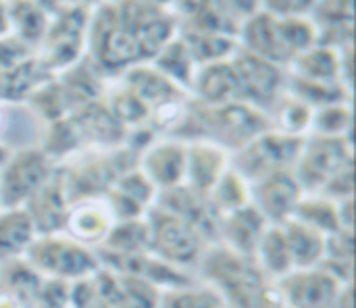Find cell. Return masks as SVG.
I'll use <instances>...</instances> for the list:
<instances>
[{
    "mask_svg": "<svg viewBox=\"0 0 356 308\" xmlns=\"http://www.w3.org/2000/svg\"><path fill=\"white\" fill-rule=\"evenodd\" d=\"M204 286L213 288L227 308H286L275 282H271L252 257L225 244H209L198 261Z\"/></svg>",
    "mask_w": 356,
    "mask_h": 308,
    "instance_id": "1",
    "label": "cell"
},
{
    "mask_svg": "<svg viewBox=\"0 0 356 308\" xmlns=\"http://www.w3.org/2000/svg\"><path fill=\"white\" fill-rule=\"evenodd\" d=\"M138 156L140 154L125 144L115 148H90V152L77 156L63 167L69 202L104 198L123 173L138 167Z\"/></svg>",
    "mask_w": 356,
    "mask_h": 308,
    "instance_id": "2",
    "label": "cell"
},
{
    "mask_svg": "<svg viewBox=\"0 0 356 308\" xmlns=\"http://www.w3.org/2000/svg\"><path fill=\"white\" fill-rule=\"evenodd\" d=\"M50 25L44 40L33 54L44 71L52 77L67 71L77 60L83 58L86 50V31L92 6L88 4H56L50 6Z\"/></svg>",
    "mask_w": 356,
    "mask_h": 308,
    "instance_id": "3",
    "label": "cell"
},
{
    "mask_svg": "<svg viewBox=\"0 0 356 308\" xmlns=\"http://www.w3.org/2000/svg\"><path fill=\"white\" fill-rule=\"evenodd\" d=\"M23 261L42 277L79 282L102 269L98 254L65 234L38 236L23 254Z\"/></svg>",
    "mask_w": 356,
    "mask_h": 308,
    "instance_id": "4",
    "label": "cell"
},
{
    "mask_svg": "<svg viewBox=\"0 0 356 308\" xmlns=\"http://www.w3.org/2000/svg\"><path fill=\"white\" fill-rule=\"evenodd\" d=\"M302 144L305 138L267 129L254 140H250L246 146H242L240 150L232 152L229 167L248 184H252L271 173L294 169Z\"/></svg>",
    "mask_w": 356,
    "mask_h": 308,
    "instance_id": "5",
    "label": "cell"
},
{
    "mask_svg": "<svg viewBox=\"0 0 356 308\" xmlns=\"http://www.w3.org/2000/svg\"><path fill=\"white\" fill-rule=\"evenodd\" d=\"M144 221L148 227V252L181 271L198 265L209 244L192 225L159 206H150Z\"/></svg>",
    "mask_w": 356,
    "mask_h": 308,
    "instance_id": "6",
    "label": "cell"
},
{
    "mask_svg": "<svg viewBox=\"0 0 356 308\" xmlns=\"http://www.w3.org/2000/svg\"><path fill=\"white\" fill-rule=\"evenodd\" d=\"M54 169L56 163L40 146H27L10 152L6 163L0 167V211L23 209Z\"/></svg>",
    "mask_w": 356,
    "mask_h": 308,
    "instance_id": "7",
    "label": "cell"
},
{
    "mask_svg": "<svg viewBox=\"0 0 356 308\" xmlns=\"http://www.w3.org/2000/svg\"><path fill=\"white\" fill-rule=\"evenodd\" d=\"M353 159V138H330L309 133L294 165V177L305 194H319L323 186Z\"/></svg>",
    "mask_w": 356,
    "mask_h": 308,
    "instance_id": "8",
    "label": "cell"
},
{
    "mask_svg": "<svg viewBox=\"0 0 356 308\" xmlns=\"http://www.w3.org/2000/svg\"><path fill=\"white\" fill-rule=\"evenodd\" d=\"M229 63L236 71L242 102L263 111L265 115L271 111L275 100L286 90V69L269 63L244 48L229 56Z\"/></svg>",
    "mask_w": 356,
    "mask_h": 308,
    "instance_id": "9",
    "label": "cell"
},
{
    "mask_svg": "<svg viewBox=\"0 0 356 308\" xmlns=\"http://www.w3.org/2000/svg\"><path fill=\"white\" fill-rule=\"evenodd\" d=\"M238 46L284 69L296 56L288 42L284 19L263 8V4L242 23Z\"/></svg>",
    "mask_w": 356,
    "mask_h": 308,
    "instance_id": "10",
    "label": "cell"
},
{
    "mask_svg": "<svg viewBox=\"0 0 356 308\" xmlns=\"http://www.w3.org/2000/svg\"><path fill=\"white\" fill-rule=\"evenodd\" d=\"M286 308H332L346 288L323 267L294 269L275 282Z\"/></svg>",
    "mask_w": 356,
    "mask_h": 308,
    "instance_id": "11",
    "label": "cell"
},
{
    "mask_svg": "<svg viewBox=\"0 0 356 308\" xmlns=\"http://www.w3.org/2000/svg\"><path fill=\"white\" fill-rule=\"evenodd\" d=\"M248 186L250 204L261 213V217L269 225H282L284 221H288L305 194L292 169L271 173Z\"/></svg>",
    "mask_w": 356,
    "mask_h": 308,
    "instance_id": "12",
    "label": "cell"
},
{
    "mask_svg": "<svg viewBox=\"0 0 356 308\" xmlns=\"http://www.w3.org/2000/svg\"><path fill=\"white\" fill-rule=\"evenodd\" d=\"M186 154L188 142L177 138L152 140L138 156V169L146 175V179L161 190H169L181 186L186 179Z\"/></svg>",
    "mask_w": 356,
    "mask_h": 308,
    "instance_id": "13",
    "label": "cell"
},
{
    "mask_svg": "<svg viewBox=\"0 0 356 308\" xmlns=\"http://www.w3.org/2000/svg\"><path fill=\"white\" fill-rule=\"evenodd\" d=\"M35 227L38 236L60 234L71 209V202L65 192L63 167H56L46 184L25 202L23 206Z\"/></svg>",
    "mask_w": 356,
    "mask_h": 308,
    "instance_id": "14",
    "label": "cell"
},
{
    "mask_svg": "<svg viewBox=\"0 0 356 308\" xmlns=\"http://www.w3.org/2000/svg\"><path fill=\"white\" fill-rule=\"evenodd\" d=\"M79 142L90 148H115L123 146L125 127L113 117L111 108L106 106L104 98L92 100L88 104L77 106L69 115Z\"/></svg>",
    "mask_w": 356,
    "mask_h": 308,
    "instance_id": "15",
    "label": "cell"
},
{
    "mask_svg": "<svg viewBox=\"0 0 356 308\" xmlns=\"http://www.w3.org/2000/svg\"><path fill=\"white\" fill-rule=\"evenodd\" d=\"M119 79L150 108L152 115L159 113V111H163L165 106H171V104H179V102L190 100V94L186 90H181L171 79H167L150 63H138V65H134Z\"/></svg>",
    "mask_w": 356,
    "mask_h": 308,
    "instance_id": "16",
    "label": "cell"
},
{
    "mask_svg": "<svg viewBox=\"0 0 356 308\" xmlns=\"http://www.w3.org/2000/svg\"><path fill=\"white\" fill-rule=\"evenodd\" d=\"M190 98L207 106L242 102L238 77L229 58L198 65L192 86H190Z\"/></svg>",
    "mask_w": 356,
    "mask_h": 308,
    "instance_id": "17",
    "label": "cell"
},
{
    "mask_svg": "<svg viewBox=\"0 0 356 308\" xmlns=\"http://www.w3.org/2000/svg\"><path fill=\"white\" fill-rule=\"evenodd\" d=\"M115 225V217L104 198L73 202L60 234L83 246H100Z\"/></svg>",
    "mask_w": 356,
    "mask_h": 308,
    "instance_id": "18",
    "label": "cell"
},
{
    "mask_svg": "<svg viewBox=\"0 0 356 308\" xmlns=\"http://www.w3.org/2000/svg\"><path fill=\"white\" fill-rule=\"evenodd\" d=\"M229 169V152L213 142L194 140L188 142L186 154V179L184 184L192 190L207 194L215 188L221 175Z\"/></svg>",
    "mask_w": 356,
    "mask_h": 308,
    "instance_id": "19",
    "label": "cell"
},
{
    "mask_svg": "<svg viewBox=\"0 0 356 308\" xmlns=\"http://www.w3.org/2000/svg\"><path fill=\"white\" fill-rule=\"evenodd\" d=\"M267 225L269 223L261 217V213L248 204L219 219V242L240 254L252 257Z\"/></svg>",
    "mask_w": 356,
    "mask_h": 308,
    "instance_id": "20",
    "label": "cell"
},
{
    "mask_svg": "<svg viewBox=\"0 0 356 308\" xmlns=\"http://www.w3.org/2000/svg\"><path fill=\"white\" fill-rule=\"evenodd\" d=\"M290 77L317 83H342L340 81V48L315 44L296 54L286 67ZM344 86V83H342ZM346 88V86H344Z\"/></svg>",
    "mask_w": 356,
    "mask_h": 308,
    "instance_id": "21",
    "label": "cell"
},
{
    "mask_svg": "<svg viewBox=\"0 0 356 308\" xmlns=\"http://www.w3.org/2000/svg\"><path fill=\"white\" fill-rule=\"evenodd\" d=\"M292 265L294 269H313L319 267L325 259V236L307 227L296 219H288L282 225Z\"/></svg>",
    "mask_w": 356,
    "mask_h": 308,
    "instance_id": "22",
    "label": "cell"
},
{
    "mask_svg": "<svg viewBox=\"0 0 356 308\" xmlns=\"http://www.w3.org/2000/svg\"><path fill=\"white\" fill-rule=\"evenodd\" d=\"M8 21H10V35L25 44L29 50L40 46L50 25V6L35 4V2H15L6 4Z\"/></svg>",
    "mask_w": 356,
    "mask_h": 308,
    "instance_id": "23",
    "label": "cell"
},
{
    "mask_svg": "<svg viewBox=\"0 0 356 308\" xmlns=\"http://www.w3.org/2000/svg\"><path fill=\"white\" fill-rule=\"evenodd\" d=\"M313 115H315V108L288 90L282 92V96L275 100V104L267 113L271 129L288 133V136H298V138H307L311 133Z\"/></svg>",
    "mask_w": 356,
    "mask_h": 308,
    "instance_id": "24",
    "label": "cell"
},
{
    "mask_svg": "<svg viewBox=\"0 0 356 308\" xmlns=\"http://www.w3.org/2000/svg\"><path fill=\"white\" fill-rule=\"evenodd\" d=\"M252 259L257 261L259 269L271 282H277L294 271L292 257H290V250H288V244H286V238H284V232L280 225L265 227V232L254 248Z\"/></svg>",
    "mask_w": 356,
    "mask_h": 308,
    "instance_id": "25",
    "label": "cell"
},
{
    "mask_svg": "<svg viewBox=\"0 0 356 308\" xmlns=\"http://www.w3.org/2000/svg\"><path fill=\"white\" fill-rule=\"evenodd\" d=\"M35 238V227L25 209L0 211V261L21 259Z\"/></svg>",
    "mask_w": 356,
    "mask_h": 308,
    "instance_id": "26",
    "label": "cell"
},
{
    "mask_svg": "<svg viewBox=\"0 0 356 308\" xmlns=\"http://www.w3.org/2000/svg\"><path fill=\"white\" fill-rule=\"evenodd\" d=\"M150 65L156 71H161L167 79H171L175 86H179L181 90L190 94V86H192L198 65L179 35H175L167 46H163L161 52L150 60Z\"/></svg>",
    "mask_w": 356,
    "mask_h": 308,
    "instance_id": "27",
    "label": "cell"
},
{
    "mask_svg": "<svg viewBox=\"0 0 356 308\" xmlns=\"http://www.w3.org/2000/svg\"><path fill=\"white\" fill-rule=\"evenodd\" d=\"M292 219L305 223L307 227L330 236L340 227V217H338V202L321 196V194H302V198L298 200Z\"/></svg>",
    "mask_w": 356,
    "mask_h": 308,
    "instance_id": "28",
    "label": "cell"
},
{
    "mask_svg": "<svg viewBox=\"0 0 356 308\" xmlns=\"http://www.w3.org/2000/svg\"><path fill=\"white\" fill-rule=\"evenodd\" d=\"M209 200L221 219L223 215H229L250 204V186L229 167L215 184V188L209 192Z\"/></svg>",
    "mask_w": 356,
    "mask_h": 308,
    "instance_id": "29",
    "label": "cell"
},
{
    "mask_svg": "<svg viewBox=\"0 0 356 308\" xmlns=\"http://www.w3.org/2000/svg\"><path fill=\"white\" fill-rule=\"evenodd\" d=\"M156 308H225L223 298L204 284H192L177 290L161 292Z\"/></svg>",
    "mask_w": 356,
    "mask_h": 308,
    "instance_id": "30",
    "label": "cell"
},
{
    "mask_svg": "<svg viewBox=\"0 0 356 308\" xmlns=\"http://www.w3.org/2000/svg\"><path fill=\"white\" fill-rule=\"evenodd\" d=\"M353 129V104L336 102L321 108H315L311 133L330 136V138H346Z\"/></svg>",
    "mask_w": 356,
    "mask_h": 308,
    "instance_id": "31",
    "label": "cell"
},
{
    "mask_svg": "<svg viewBox=\"0 0 356 308\" xmlns=\"http://www.w3.org/2000/svg\"><path fill=\"white\" fill-rule=\"evenodd\" d=\"M71 300V284L60 279H48L44 277L38 294L33 298L35 308H69Z\"/></svg>",
    "mask_w": 356,
    "mask_h": 308,
    "instance_id": "32",
    "label": "cell"
},
{
    "mask_svg": "<svg viewBox=\"0 0 356 308\" xmlns=\"http://www.w3.org/2000/svg\"><path fill=\"white\" fill-rule=\"evenodd\" d=\"M355 232L353 229H338L325 236V259L334 263H353L355 252Z\"/></svg>",
    "mask_w": 356,
    "mask_h": 308,
    "instance_id": "33",
    "label": "cell"
},
{
    "mask_svg": "<svg viewBox=\"0 0 356 308\" xmlns=\"http://www.w3.org/2000/svg\"><path fill=\"white\" fill-rule=\"evenodd\" d=\"M33 52L25 44H21L17 38H13V35L0 38V73L13 69L15 65H19L21 60H25Z\"/></svg>",
    "mask_w": 356,
    "mask_h": 308,
    "instance_id": "34",
    "label": "cell"
},
{
    "mask_svg": "<svg viewBox=\"0 0 356 308\" xmlns=\"http://www.w3.org/2000/svg\"><path fill=\"white\" fill-rule=\"evenodd\" d=\"M332 308H353V286H346L340 296L336 298V302L332 305Z\"/></svg>",
    "mask_w": 356,
    "mask_h": 308,
    "instance_id": "35",
    "label": "cell"
},
{
    "mask_svg": "<svg viewBox=\"0 0 356 308\" xmlns=\"http://www.w3.org/2000/svg\"><path fill=\"white\" fill-rule=\"evenodd\" d=\"M0 308H27V307H23L19 300H15L10 294H0Z\"/></svg>",
    "mask_w": 356,
    "mask_h": 308,
    "instance_id": "36",
    "label": "cell"
},
{
    "mask_svg": "<svg viewBox=\"0 0 356 308\" xmlns=\"http://www.w3.org/2000/svg\"><path fill=\"white\" fill-rule=\"evenodd\" d=\"M0 125H2V115H0Z\"/></svg>",
    "mask_w": 356,
    "mask_h": 308,
    "instance_id": "37",
    "label": "cell"
}]
</instances>
